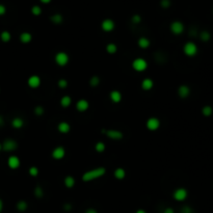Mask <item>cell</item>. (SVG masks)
Instances as JSON below:
<instances>
[{
	"instance_id": "cell-1",
	"label": "cell",
	"mask_w": 213,
	"mask_h": 213,
	"mask_svg": "<svg viewBox=\"0 0 213 213\" xmlns=\"http://www.w3.org/2000/svg\"><path fill=\"white\" fill-rule=\"evenodd\" d=\"M105 174H106V168L103 167H100L94 168V170L85 172L81 178H82V181H84V182H91V181H93V180L99 179V178L103 177Z\"/></svg>"
},
{
	"instance_id": "cell-2",
	"label": "cell",
	"mask_w": 213,
	"mask_h": 213,
	"mask_svg": "<svg viewBox=\"0 0 213 213\" xmlns=\"http://www.w3.org/2000/svg\"><path fill=\"white\" fill-rule=\"evenodd\" d=\"M183 52L188 57H193V56L198 54L199 48L196 46V44L193 43V42H187V43H185V45L183 46Z\"/></svg>"
},
{
	"instance_id": "cell-3",
	"label": "cell",
	"mask_w": 213,
	"mask_h": 213,
	"mask_svg": "<svg viewBox=\"0 0 213 213\" xmlns=\"http://www.w3.org/2000/svg\"><path fill=\"white\" fill-rule=\"evenodd\" d=\"M102 133L112 140H121L124 137L123 132L116 129H103Z\"/></svg>"
},
{
	"instance_id": "cell-4",
	"label": "cell",
	"mask_w": 213,
	"mask_h": 213,
	"mask_svg": "<svg viewBox=\"0 0 213 213\" xmlns=\"http://www.w3.org/2000/svg\"><path fill=\"white\" fill-rule=\"evenodd\" d=\"M132 68L134 71L136 72H144L147 70V68H148V62H147L146 59H144V58H135L134 60L132 62Z\"/></svg>"
},
{
	"instance_id": "cell-5",
	"label": "cell",
	"mask_w": 213,
	"mask_h": 213,
	"mask_svg": "<svg viewBox=\"0 0 213 213\" xmlns=\"http://www.w3.org/2000/svg\"><path fill=\"white\" fill-rule=\"evenodd\" d=\"M187 196H188V191L184 187H179V188L175 189L173 192V198L177 202H183L187 199Z\"/></svg>"
},
{
	"instance_id": "cell-6",
	"label": "cell",
	"mask_w": 213,
	"mask_h": 213,
	"mask_svg": "<svg viewBox=\"0 0 213 213\" xmlns=\"http://www.w3.org/2000/svg\"><path fill=\"white\" fill-rule=\"evenodd\" d=\"M170 32L175 36H180L184 32V24L181 22V21H174V22L170 23Z\"/></svg>"
},
{
	"instance_id": "cell-7",
	"label": "cell",
	"mask_w": 213,
	"mask_h": 213,
	"mask_svg": "<svg viewBox=\"0 0 213 213\" xmlns=\"http://www.w3.org/2000/svg\"><path fill=\"white\" fill-rule=\"evenodd\" d=\"M18 149V142L13 138H6L2 144V150L5 152H13Z\"/></svg>"
},
{
	"instance_id": "cell-8",
	"label": "cell",
	"mask_w": 213,
	"mask_h": 213,
	"mask_svg": "<svg viewBox=\"0 0 213 213\" xmlns=\"http://www.w3.org/2000/svg\"><path fill=\"white\" fill-rule=\"evenodd\" d=\"M69 59H70L69 55L65 52H58L56 53L55 55V62L59 65V67H65V65H67L68 62H69Z\"/></svg>"
},
{
	"instance_id": "cell-9",
	"label": "cell",
	"mask_w": 213,
	"mask_h": 213,
	"mask_svg": "<svg viewBox=\"0 0 213 213\" xmlns=\"http://www.w3.org/2000/svg\"><path fill=\"white\" fill-rule=\"evenodd\" d=\"M51 155H52V158L55 159V160H62L65 155V150L64 147L58 146V147H56V148L53 149Z\"/></svg>"
},
{
	"instance_id": "cell-10",
	"label": "cell",
	"mask_w": 213,
	"mask_h": 213,
	"mask_svg": "<svg viewBox=\"0 0 213 213\" xmlns=\"http://www.w3.org/2000/svg\"><path fill=\"white\" fill-rule=\"evenodd\" d=\"M114 27H116V24H114L113 20H111V19H105L101 23V28L103 31L105 32L112 31V30L114 29Z\"/></svg>"
},
{
	"instance_id": "cell-11",
	"label": "cell",
	"mask_w": 213,
	"mask_h": 213,
	"mask_svg": "<svg viewBox=\"0 0 213 213\" xmlns=\"http://www.w3.org/2000/svg\"><path fill=\"white\" fill-rule=\"evenodd\" d=\"M147 128L151 131H155L158 130L159 127H160V121L157 118H150L148 121H147Z\"/></svg>"
},
{
	"instance_id": "cell-12",
	"label": "cell",
	"mask_w": 213,
	"mask_h": 213,
	"mask_svg": "<svg viewBox=\"0 0 213 213\" xmlns=\"http://www.w3.org/2000/svg\"><path fill=\"white\" fill-rule=\"evenodd\" d=\"M190 95V87L186 84H182L178 87V96L181 99H186Z\"/></svg>"
},
{
	"instance_id": "cell-13",
	"label": "cell",
	"mask_w": 213,
	"mask_h": 213,
	"mask_svg": "<svg viewBox=\"0 0 213 213\" xmlns=\"http://www.w3.org/2000/svg\"><path fill=\"white\" fill-rule=\"evenodd\" d=\"M27 84L28 86L31 88H37L41 85V78H40L37 75H32V76H30L29 78H28Z\"/></svg>"
},
{
	"instance_id": "cell-14",
	"label": "cell",
	"mask_w": 213,
	"mask_h": 213,
	"mask_svg": "<svg viewBox=\"0 0 213 213\" xmlns=\"http://www.w3.org/2000/svg\"><path fill=\"white\" fill-rule=\"evenodd\" d=\"M88 107H90V103H88L87 100H85V99H80L76 103V109L79 112L86 111L88 109Z\"/></svg>"
},
{
	"instance_id": "cell-15",
	"label": "cell",
	"mask_w": 213,
	"mask_h": 213,
	"mask_svg": "<svg viewBox=\"0 0 213 213\" xmlns=\"http://www.w3.org/2000/svg\"><path fill=\"white\" fill-rule=\"evenodd\" d=\"M20 159L17 156H11L8 159V165L9 168L11 170H17V168L20 167Z\"/></svg>"
},
{
	"instance_id": "cell-16",
	"label": "cell",
	"mask_w": 213,
	"mask_h": 213,
	"mask_svg": "<svg viewBox=\"0 0 213 213\" xmlns=\"http://www.w3.org/2000/svg\"><path fill=\"white\" fill-rule=\"evenodd\" d=\"M167 55L165 53L161 52V51H158V52H155L154 53V59H155L156 62L158 64H164V62H167Z\"/></svg>"
},
{
	"instance_id": "cell-17",
	"label": "cell",
	"mask_w": 213,
	"mask_h": 213,
	"mask_svg": "<svg viewBox=\"0 0 213 213\" xmlns=\"http://www.w3.org/2000/svg\"><path fill=\"white\" fill-rule=\"evenodd\" d=\"M57 130L62 134H67L71 130V126H70V124L68 122H60L57 125Z\"/></svg>"
},
{
	"instance_id": "cell-18",
	"label": "cell",
	"mask_w": 213,
	"mask_h": 213,
	"mask_svg": "<svg viewBox=\"0 0 213 213\" xmlns=\"http://www.w3.org/2000/svg\"><path fill=\"white\" fill-rule=\"evenodd\" d=\"M154 86V81L151 78H145L141 81V88L144 91H150Z\"/></svg>"
},
{
	"instance_id": "cell-19",
	"label": "cell",
	"mask_w": 213,
	"mask_h": 213,
	"mask_svg": "<svg viewBox=\"0 0 213 213\" xmlns=\"http://www.w3.org/2000/svg\"><path fill=\"white\" fill-rule=\"evenodd\" d=\"M109 98H110L111 102L120 103L122 101V94L119 91H111L109 94Z\"/></svg>"
},
{
	"instance_id": "cell-20",
	"label": "cell",
	"mask_w": 213,
	"mask_h": 213,
	"mask_svg": "<svg viewBox=\"0 0 213 213\" xmlns=\"http://www.w3.org/2000/svg\"><path fill=\"white\" fill-rule=\"evenodd\" d=\"M137 45L139 46V48L141 49H147L149 48L150 45H151V42H150V40L148 37H141L138 39V41H137Z\"/></svg>"
},
{
	"instance_id": "cell-21",
	"label": "cell",
	"mask_w": 213,
	"mask_h": 213,
	"mask_svg": "<svg viewBox=\"0 0 213 213\" xmlns=\"http://www.w3.org/2000/svg\"><path fill=\"white\" fill-rule=\"evenodd\" d=\"M50 21L55 25H59L64 22V17H62V14H54L50 17Z\"/></svg>"
},
{
	"instance_id": "cell-22",
	"label": "cell",
	"mask_w": 213,
	"mask_h": 213,
	"mask_svg": "<svg viewBox=\"0 0 213 213\" xmlns=\"http://www.w3.org/2000/svg\"><path fill=\"white\" fill-rule=\"evenodd\" d=\"M32 40V36L31 33H29V32H22V33L20 34V42L23 44H28L30 43Z\"/></svg>"
},
{
	"instance_id": "cell-23",
	"label": "cell",
	"mask_w": 213,
	"mask_h": 213,
	"mask_svg": "<svg viewBox=\"0 0 213 213\" xmlns=\"http://www.w3.org/2000/svg\"><path fill=\"white\" fill-rule=\"evenodd\" d=\"M199 37H200V40L202 42L207 43V42H209L210 39H211V33H210L208 30H202V31L199 33Z\"/></svg>"
},
{
	"instance_id": "cell-24",
	"label": "cell",
	"mask_w": 213,
	"mask_h": 213,
	"mask_svg": "<svg viewBox=\"0 0 213 213\" xmlns=\"http://www.w3.org/2000/svg\"><path fill=\"white\" fill-rule=\"evenodd\" d=\"M11 126H13L15 129H20L24 126V121L21 118H15L11 121Z\"/></svg>"
},
{
	"instance_id": "cell-25",
	"label": "cell",
	"mask_w": 213,
	"mask_h": 213,
	"mask_svg": "<svg viewBox=\"0 0 213 213\" xmlns=\"http://www.w3.org/2000/svg\"><path fill=\"white\" fill-rule=\"evenodd\" d=\"M113 176L116 177L118 180H123L124 178L126 177V172H125V170H124V168H122V167H118L116 170H114Z\"/></svg>"
},
{
	"instance_id": "cell-26",
	"label": "cell",
	"mask_w": 213,
	"mask_h": 213,
	"mask_svg": "<svg viewBox=\"0 0 213 213\" xmlns=\"http://www.w3.org/2000/svg\"><path fill=\"white\" fill-rule=\"evenodd\" d=\"M16 208H17V210H18L19 212H25L27 210V208H28V204H27L26 201L21 200V201H19V202L17 203V205H16Z\"/></svg>"
},
{
	"instance_id": "cell-27",
	"label": "cell",
	"mask_w": 213,
	"mask_h": 213,
	"mask_svg": "<svg viewBox=\"0 0 213 213\" xmlns=\"http://www.w3.org/2000/svg\"><path fill=\"white\" fill-rule=\"evenodd\" d=\"M213 113V107L211 105H205L204 107L202 108V114L206 118H209L211 116Z\"/></svg>"
},
{
	"instance_id": "cell-28",
	"label": "cell",
	"mask_w": 213,
	"mask_h": 213,
	"mask_svg": "<svg viewBox=\"0 0 213 213\" xmlns=\"http://www.w3.org/2000/svg\"><path fill=\"white\" fill-rule=\"evenodd\" d=\"M71 103H72V99L70 96H64V97H62V99H60V105H62V107H64V108L69 107L70 105H71Z\"/></svg>"
},
{
	"instance_id": "cell-29",
	"label": "cell",
	"mask_w": 213,
	"mask_h": 213,
	"mask_svg": "<svg viewBox=\"0 0 213 213\" xmlns=\"http://www.w3.org/2000/svg\"><path fill=\"white\" fill-rule=\"evenodd\" d=\"M64 183L67 188H72L75 185V179L72 176H67L64 180Z\"/></svg>"
},
{
	"instance_id": "cell-30",
	"label": "cell",
	"mask_w": 213,
	"mask_h": 213,
	"mask_svg": "<svg viewBox=\"0 0 213 213\" xmlns=\"http://www.w3.org/2000/svg\"><path fill=\"white\" fill-rule=\"evenodd\" d=\"M33 195L37 199L43 198L44 196V189L42 188V186H40V185L36 186V188H34V190H33Z\"/></svg>"
},
{
	"instance_id": "cell-31",
	"label": "cell",
	"mask_w": 213,
	"mask_h": 213,
	"mask_svg": "<svg viewBox=\"0 0 213 213\" xmlns=\"http://www.w3.org/2000/svg\"><path fill=\"white\" fill-rule=\"evenodd\" d=\"M0 39H1V41L4 42V43H8V42L11 41V33H9L8 31L4 30V31H2L1 34H0Z\"/></svg>"
},
{
	"instance_id": "cell-32",
	"label": "cell",
	"mask_w": 213,
	"mask_h": 213,
	"mask_svg": "<svg viewBox=\"0 0 213 213\" xmlns=\"http://www.w3.org/2000/svg\"><path fill=\"white\" fill-rule=\"evenodd\" d=\"M106 51L109 53V54H114V53L118 51V47H116V44L109 43V44H107V46H106Z\"/></svg>"
},
{
	"instance_id": "cell-33",
	"label": "cell",
	"mask_w": 213,
	"mask_h": 213,
	"mask_svg": "<svg viewBox=\"0 0 213 213\" xmlns=\"http://www.w3.org/2000/svg\"><path fill=\"white\" fill-rule=\"evenodd\" d=\"M88 83H90V85L92 86V87H97L98 85L100 84V78L98 76H93L91 77L90 81H88Z\"/></svg>"
},
{
	"instance_id": "cell-34",
	"label": "cell",
	"mask_w": 213,
	"mask_h": 213,
	"mask_svg": "<svg viewBox=\"0 0 213 213\" xmlns=\"http://www.w3.org/2000/svg\"><path fill=\"white\" fill-rule=\"evenodd\" d=\"M105 149H106V146H105V144L102 141L97 142L95 146V150L98 152V153H103V152L105 151Z\"/></svg>"
},
{
	"instance_id": "cell-35",
	"label": "cell",
	"mask_w": 213,
	"mask_h": 213,
	"mask_svg": "<svg viewBox=\"0 0 213 213\" xmlns=\"http://www.w3.org/2000/svg\"><path fill=\"white\" fill-rule=\"evenodd\" d=\"M34 114L37 116H42L44 113H45V109H44L43 106H41V105H37V106L34 107Z\"/></svg>"
},
{
	"instance_id": "cell-36",
	"label": "cell",
	"mask_w": 213,
	"mask_h": 213,
	"mask_svg": "<svg viewBox=\"0 0 213 213\" xmlns=\"http://www.w3.org/2000/svg\"><path fill=\"white\" fill-rule=\"evenodd\" d=\"M31 14L34 16H40L42 14V8L39 5H33L31 8Z\"/></svg>"
},
{
	"instance_id": "cell-37",
	"label": "cell",
	"mask_w": 213,
	"mask_h": 213,
	"mask_svg": "<svg viewBox=\"0 0 213 213\" xmlns=\"http://www.w3.org/2000/svg\"><path fill=\"white\" fill-rule=\"evenodd\" d=\"M57 85H58V87L59 88H65L68 86V80L67 79H64V78L59 79L58 82H57Z\"/></svg>"
},
{
	"instance_id": "cell-38",
	"label": "cell",
	"mask_w": 213,
	"mask_h": 213,
	"mask_svg": "<svg viewBox=\"0 0 213 213\" xmlns=\"http://www.w3.org/2000/svg\"><path fill=\"white\" fill-rule=\"evenodd\" d=\"M29 175L31 177H37V175H39V168L37 167H29Z\"/></svg>"
},
{
	"instance_id": "cell-39",
	"label": "cell",
	"mask_w": 213,
	"mask_h": 213,
	"mask_svg": "<svg viewBox=\"0 0 213 213\" xmlns=\"http://www.w3.org/2000/svg\"><path fill=\"white\" fill-rule=\"evenodd\" d=\"M180 213H193V210L192 208L190 207V206H183V207L181 208V210H180Z\"/></svg>"
},
{
	"instance_id": "cell-40",
	"label": "cell",
	"mask_w": 213,
	"mask_h": 213,
	"mask_svg": "<svg viewBox=\"0 0 213 213\" xmlns=\"http://www.w3.org/2000/svg\"><path fill=\"white\" fill-rule=\"evenodd\" d=\"M172 4V1L170 0H161L160 1V5L162 8H168Z\"/></svg>"
},
{
	"instance_id": "cell-41",
	"label": "cell",
	"mask_w": 213,
	"mask_h": 213,
	"mask_svg": "<svg viewBox=\"0 0 213 213\" xmlns=\"http://www.w3.org/2000/svg\"><path fill=\"white\" fill-rule=\"evenodd\" d=\"M131 21H132L134 24H139L140 21H141V17L139 15H133L132 18H131Z\"/></svg>"
},
{
	"instance_id": "cell-42",
	"label": "cell",
	"mask_w": 213,
	"mask_h": 213,
	"mask_svg": "<svg viewBox=\"0 0 213 213\" xmlns=\"http://www.w3.org/2000/svg\"><path fill=\"white\" fill-rule=\"evenodd\" d=\"M62 208H64L65 211L70 212L72 209H73V206H72L71 204H70V203H65V204H64V206H62Z\"/></svg>"
},
{
	"instance_id": "cell-43",
	"label": "cell",
	"mask_w": 213,
	"mask_h": 213,
	"mask_svg": "<svg viewBox=\"0 0 213 213\" xmlns=\"http://www.w3.org/2000/svg\"><path fill=\"white\" fill-rule=\"evenodd\" d=\"M6 13V8L3 4H0V16H3Z\"/></svg>"
},
{
	"instance_id": "cell-44",
	"label": "cell",
	"mask_w": 213,
	"mask_h": 213,
	"mask_svg": "<svg viewBox=\"0 0 213 213\" xmlns=\"http://www.w3.org/2000/svg\"><path fill=\"white\" fill-rule=\"evenodd\" d=\"M163 213H175V210L173 209V208H170V207H167V208H165L164 209Z\"/></svg>"
},
{
	"instance_id": "cell-45",
	"label": "cell",
	"mask_w": 213,
	"mask_h": 213,
	"mask_svg": "<svg viewBox=\"0 0 213 213\" xmlns=\"http://www.w3.org/2000/svg\"><path fill=\"white\" fill-rule=\"evenodd\" d=\"M85 213H98V211L94 208H88V209L85 210Z\"/></svg>"
},
{
	"instance_id": "cell-46",
	"label": "cell",
	"mask_w": 213,
	"mask_h": 213,
	"mask_svg": "<svg viewBox=\"0 0 213 213\" xmlns=\"http://www.w3.org/2000/svg\"><path fill=\"white\" fill-rule=\"evenodd\" d=\"M3 125H4V119L2 116H0V127H2Z\"/></svg>"
},
{
	"instance_id": "cell-47",
	"label": "cell",
	"mask_w": 213,
	"mask_h": 213,
	"mask_svg": "<svg viewBox=\"0 0 213 213\" xmlns=\"http://www.w3.org/2000/svg\"><path fill=\"white\" fill-rule=\"evenodd\" d=\"M40 1H41L42 3H44V4H48V3H50L52 0H40Z\"/></svg>"
},
{
	"instance_id": "cell-48",
	"label": "cell",
	"mask_w": 213,
	"mask_h": 213,
	"mask_svg": "<svg viewBox=\"0 0 213 213\" xmlns=\"http://www.w3.org/2000/svg\"><path fill=\"white\" fill-rule=\"evenodd\" d=\"M2 210H3V202H2V200L0 199V213L2 212Z\"/></svg>"
},
{
	"instance_id": "cell-49",
	"label": "cell",
	"mask_w": 213,
	"mask_h": 213,
	"mask_svg": "<svg viewBox=\"0 0 213 213\" xmlns=\"http://www.w3.org/2000/svg\"><path fill=\"white\" fill-rule=\"evenodd\" d=\"M135 213H147V212L145 211L144 209H138V210H137V211L135 212Z\"/></svg>"
},
{
	"instance_id": "cell-50",
	"label": "cell",
	"mask_w": 213,
	"mask_h": 213,
	"mask_svg": "<svg viewBox=\"0 0 213 213\" xmlns=\"http://www.w3.org/2000/svg\"><path fill=\"white\" fill-rule=\"evenodd\" d=\"M2 150V144H0V151Z\"/></svg>"
}]
</instances>
